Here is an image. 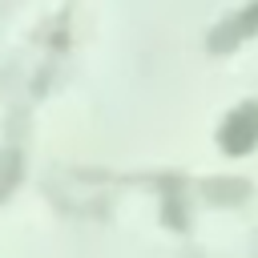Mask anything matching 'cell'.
<instances>
[{"label":"cell","instance_id":"obj_1","mask_svg":"<svg viewBox=\"0 0 258 258\" xmlns=\"http://www.w3.org/2000/svg\"><path fill=\"white\" fill-rule=\"evenodd\" d=\"M254 133H258V109H242V113H234L230 117V125H226V133H222V141H226V149H246L250 141H254Z\"/></svg>","mask_w":258,"mask_h":258}]
</instances>
